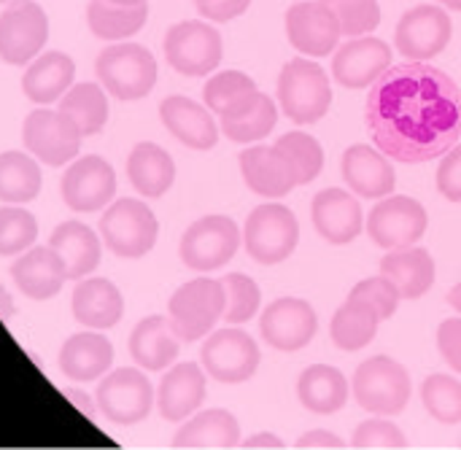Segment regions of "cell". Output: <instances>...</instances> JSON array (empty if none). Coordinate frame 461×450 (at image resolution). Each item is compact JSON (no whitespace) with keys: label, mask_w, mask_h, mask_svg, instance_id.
I'll list each match as a JSON object with an SVG mask.
<instances>
[{"label":"cell","mask_w":461,"mask_h":450,"mask_svg":"<svg viewBox=\"0 0 461 450\" xmlns=\"http://www.w3.org/2000/svg\"><path fill=\"white\" fill-rule=\"evenodd\" d=\"M351 448L359 450H394V448H408V440L402 435V429L397 424L389 421V416H375L365 424H359V429L354 432Z\"/></svg>","instance_id":"47"},{"label":"cell","mask_w":461,"mask_h":450,"mask_svg":"<svg viewBox=\"0 0 461 450\" xmlns=\"http://www.w3.org/2000/svg\"><path fill=\"white\" fill-rule=\"evenodd\" d=\"M438 348L451 370L461 373V319H446L438 329Z\"/></svg>","instance_id":"49"},{"label":"cell","mask_w":461,"mask_h":450,"mask_svg":"<svg viewBox=\"0 0 461 450\" xmlns=\"http://www.w3.org/2000/svg\"><path fill=\"white\" fill-rule=\"evenodd\" d=\"M289 43L305 57H327L340 46V22L321 0H300L286 11Z\"/></svg>","instance_id":"18"},{"label":"cell","mask_w":461,"mask_h":450,"mask_svg":"<svg viewBox=\"0 0 461 450\" xmlns=\"http://www.w3.org/2000/svg\"><path fill=\"white\" fill-rule=\"evenodd\" d=\"M421 400L427 413L440 424H459L461 421V381L454 375H429L421 386Z\"/></svg>","instance_id":"40"},{"label":"cell","mask_w":461,"mask_h":450,"mask_svg":"<svg viewBox=\"0 0 461 450\" xmlns=\"http://www.w3.org/2000/svg\"><path fill=\"white\" fill-rule=\"evenodd\" d=\"M335 19L340 22V32L348 38H359L373 32L381 24L378 0H321Z\"/></svg>","instance_id":"45"},{"label":"cell","mask_w":461,"mask_h":450,"mask_svg":"<svg viewBox=\"0 0 461 450\" xmlns=\"http://www.w3.org/2000/svg\"><path fill=\"white\" fill-rule=\"evenodd\" d=\"M319 319L316 310L297 297H281L270 302L259 319V335L262 340L276 351H300L305 348L316 335Z\"/></svg>","instance_id":"17"},{"label":"cell","mask_w":461,"mask_h":450,"mask_svg":"<svg viewBox=\"0 0 461 450\" xmlns=\"http://www.w3.org/2000/svg\"><path fill=\"white\" fill-rule=\"evenodd\" d=\"M348 300H357V302L370 305L381 316V321H386V319H392L397 313L402 297H400V292L394 289V284L389 278L375 275V278H365L362 284H357L351 289Z\"/></svg>","instance_id":"46"},{"label":"cell","mask_w":461,"mask_h":450,"mask_svg":"<svg viewBox=\"0 0 461 450\" xmlns=\"http://www.w3.org/2000/svg\"><path fill=\"white\" fill-rule=\"evenodd\" d=\"M62 202L70 211L92 213L105 208L116 197V173L103 157H78L59 181Z\"/></svg>","instance_id":"16"},{"label":"cell","mask_w":461,"mask_h":450,"mask_svg":"<svg viewBox=\"0 0 461 450\" xmlns=\"http://www.w3.org/2000/svg\"><path fill=\"white\" fill-rule=\"evenodd\" d=\"M297 448L300 450H340L346 448V443L338 437V435H332V432H327V429H316V432H308V435H303L300 440H297Z\"/></svg>","instance_id":"51"},{"label":"cell","mask_w":461,"mask_h":450,"mask_svg":"<svg viewBox=\"0 0 461 450\" xmlns=\"http://www.w3.org/2000/svg\"><path fill=\"white\" fill-rule=\"evenodd\" d=\"M49 246L65 265L68 281H81L100 265V238L81 221H62L54 227Z\"/></svg>","instance_id":"31"},{"label":"cell","mask_w":461,"mask_h":450,"mask_svg":"<svg viewBox=\"0 0 461 450\" xmlns=\"http://www.w3.org/2000/svg\"><path fill=\"white\" fill-rule=\"evenodd\" d=\"M254 89H257V84L251 76H246L240 70H221L208 78V84L203 89V100H205L208 111H216L221 116L227 108H232L240 97H246Z\"/></svg>","instance_id":"44"},{"label":"cell","mask_w":461,"mask_h":450,"mask_svg":"<svg viewBox=\"0 0 461 450\" xmlns=\"http://www.w3.org/2000/svg\"><path fill=\"white\" fill-rule=\"evenodd\" d=\"M221 286H224V294H227V305H224V316L221 319L227 324H232V327L251 321L257 316L259 305H262L259 286L249 275H243V273L224 275Z\"/></svg>","instance_id":"43"},{"label":"cell","mask_w":461,"mask_h":450,"mask_svg":"<svg viewBox=\"0 0 461 450\" xmlns=\"http://www.w3.org/2000/svg\"><path fill=\"white\" fill-rule=\"evenodd\" d=\"M427 232V211L419 200L405 194H389L367 216V235L381 248H405L421 240Z\"/></svg>","instance_id":"14"},{"label":"cell","mask_w":461,"mask_h":450,"mask_svg":"<svg viewBox=\"0 0 461 450\" xmlns=\"http://www.w3.org/2000/svg\"><path fill=\"white\" fill-rule=\"evenodd\" d=\"M203 370L219 383H246L259 370V348L254 338L238 327L216 329L200 348Z\"/></svg>","instance_id":"11"},{"label":"cell","mask_w":461,"mask_h":450,"mask_svg":"<svg viewBox=\"0 0 461 450\" xmlns=\"http://www.w3.org/2000/svg\"><path fill=\"white\" fill-rule=\"evenodd\" d=\"M343 178L359 197H389L394 192V167L381 148L357 143L343 154Z\"/></svg>","instance_id":"24"},{"label":"cell","mask_w":461,"mask_h":450,"mask_svg":"<svg viewBox=\"0 0 461 450\" xmlns=\"http://www.w3.org/2000/svg\"><path fill=\"white\" fill-rule=\"evenodd\" d=\"M111 364H113V346L97 329L70 335L59 348L62 375L70 381H78V383L105 375V370H111Z\"/></svg>","instance_id":"27"},{"label":"cell","mask_w":461,"mask_h":450,"mask_svg":"<svg viewBox=\"0 0 461 450\" xmlns=\"http://www.w3.org/2000/svg\"><path fill=\"white\" fill-rule=\"evenodd\" d=\"M367 127L386 157L429 162L456 146L461 135V89L427 62L389 68L370 89Z\"/></svg>","instance_id":"1"},{"label":"cell","mask_w":461,"mask_h":450,"mask_svg":"<svg viewBox=\"0 0 461 450\" xmlns=\"http://www.w3.org/2000/svg\"><path fill=\"white\" fill-rule=\"evenodd\" d=\"M227 294L221 281L213 278H194L189 284H181L170 302H167V321L178 340L194 343L205 338L219 319L224 316Z\"/></svg>","instance_id":"4"},{"label":"cell","mask_w":461,"mask_h":450,"mask_svg":"<svg viewBox=\"0 0 461 450\" xmlns=\"http://www.w3.org/2000/svg\"><path fill=\"white\" fill-rule=\"evenodd\" d=\"M238 162L246 186L259 197H286L294 186H300L292 159L278 146H251Z\"/></svg>","instance_id":"20"},{"label":"cell","mask_w":461,"mask_h":450,"mask_svg":"<svg viewBox=\"0 0 461 450\" xmlns=\"http://www.w3.org/2000/svg\"><path fill=\"white\" fill-rule=\"evenodd\" d=\"M446 8H454V11H461V0H440Z\"/></svg>","instance_id":"56"},{"label":"cell","mask_w":461,"mask_h":450,"mask_svg":"<svg viewBox=\"0 0 461 450\" xmlns=\"http://www.w3.org/2000/svg\"><path fill=\"white\" fill-rule=\"evenodd\" d=\"M111 3H119V5H135V3H146V0H111Z\"/></svg>","instance_id":"57"},{"label":"cell","mask_w":461,"mask_h":450,"mask_svg":"<svg viewBox=\"0 0 461 450\" xmlns=\"http://www.w3.org/2000/svg\"><path fill=\"white\" fill-rule=\"evenodd\" d=\"M354 400L373 416H397L411 400V375L392 356H373L354 373Z\"/></svg>","instance_id":"6"},{"label":"cell","mask_w":461,"mask_h":450,"mask_svg":"<svg viewBox=\"0 0 461 450\" xmlns=\"http://www.w3.org/2000/svg\"><path fill=\"white\" fill-rule=\"evenodd\" d=\"M14 313H16L14 297L0 286V319H3V321H11V319H14Z\"/></svg>","instance_id":"54"},{"label":"cell","mask_w":461,"mask_h":450,"mask_svg":"<svg viewBox=\"0 0 461 450\" xmlns=\"http://www.w3.org/2000/svg\"><path fill=\"white\" fill-rule=\"evenodd\" d=\"M448 302H451V308H454L456 313H461V284H456V286L448 292Z\"/></svg>","instance_id":"55"},{"label":"cell","mask_w":461,"mask_h":450,"mask_svg":"<svg viewBox=\"0 0 461 450\" xmlns=\"http://www.w3.org/2000/svg\"><path fill=\"white\" fill-rule=\"evenodd\" d=\"M438 192L448 202H461V146L446 151L438 167Z\"/></svg>","instance_id":"48"},{"label":"cell","mask_w":461,"mask_h":450,"mask_svg":"<svg viewBox=\"0 0 461 450\" xmlns=\"http://www.w3.org/2000/svg\"><path fill=\"white\" fill-rule=\"evenodd\" d=\"M197 11L211 22H230L249 11L251 0H194Z\"/></svg>","instance_id":"50"},{"label":"cell","mask_w":461,"mask_h":450,"mask_svg":"<svg viewBox=\"0 0 461 450\" xmlns=\"http://www.w3.org/2000/svg\"><path fill=\"white\" fill-rule=\"evenodd\" d=\"M276 122H278L276 103L265 92L254 89L221 113V132L235 143H254L270 135Z\"/></svg>","instance_id":"29"},{"label":"cell","mask_w":461,"mask_h":450,"mask_svg":"<svg viewBox=\"0 0 461 450\" xmlns=\"http://www.w3.org/2000/svg\"><path fill=\"white\" fill-rule=\"evenodd\" d=\"M97 408L100 413L119 427H130L143 421L151 413L154 405V386L149 383V378L140 370L132 367H122L108 373L97 392H95Z\"/></svg>","instance_id":"13"},{"label":"cell","mask_w":461,"mask_h":450,"mask_svg":"<svg viewBox=\"0 0 461 450\" xmlns=\"http://www.w3.org/2000/svg\"><path fill=\"white\" fill-rule=\"evenodd\" d=\"M392 68V49L381 38L359 35L335 49L332 76L340 86L365 89L373 86Z\"/></svg>","instance_id":"19"},{"label":"cell","mask_w":461,"mask_h":450,"mask_svg":"<svg viewBox=\"0 0 461 450\" xmlns=\"http://www.w3.org/2000/svg\"><path fill=\"white\" fill-rule=\"evenodd\" d=\"M278 100L294 124H313L332 105V84L321 65L311 57H294L278 76Z\"/></svg>","instance_id":"2"},{"label":"cell","mask_w":461,"mask_h":450,"mask_svg":"<svg viewBox=\"0 0 461 450\" xmlns=\"http://www.w3.org/2000/svg\"><path fill=\"white\" fill-rule=\"evenodd\" d=\"M157 235H159L157 216L140 200L122 197L100 219V238H103L105 248L122 259L146 256L154 248Z\"/></svg>","instance_id":"5"},{"label":"cell","mask_w":461,"mask_h":450,"mask_svg":"<svg viewBox=\"0 0 461 450\" xmlns=\"http://www.w3.org/2000/svg\"><path fill=\"white\" fill-rule=\"evenodd\" d=\"M451 16L440 5H416L402 14L394 30V43L402 57L413 62H427L446 51V46L451 43Z\"/></svg>","instance_id":"15"},{"label":"cell","mask_w":461,"mask_h":450,"mask_svg":"<svg viewBox=\"0 0 461 450\" xmlns=\"http://www.w3.org/2000/svg\"><path fill=\"white\" fill-rule=\"evenodd\" d=\"M59 111L76 124V130L86 135H97L105 122H108V100L105 89L95 81H81L73 84L62 97H59Z\"/></svg>","instance_id":"38"},{"label":"cell","mask_w":461,"mask_h":450,"mask_svg":"<svg viewBox=\"0 0 461 450\" xmlns=\"http://www.w3.org/2000/svg\"><path fill=\"white\" fill-rule=\"evenodd\" d=\"M81 138L84 135L76 130V124L59 108L57 111H49V108L30 111L22 124L24 148L35 159H41L43 165H51V167L73 162L78 157Z\"/></svg>","instance_id":"12"},{"label":"cell","mask_w":461,"mask_h":450,"mask_svg":"<svg viewBox=\"0 0 461 450\" xmlns=\"http://www.w3.org/2000/svg\"><path fill=\"white\" fill-rule=\"evenodd\" d=\"M240 240H243V235L232 219L205 216V219H197L194 224H189V230L181 238L178 254L189 270L211 273V270L224 267L235 256Z\"/></svg>","instance_id":"9"},{"label":"cell","mask_w":461,"mask_h":450,"mask_svg":"<svg viewBox=\"0 0 461 450\" xmlns=\"http://www.w3.org/2000/svg\"><path fill=\"white\" fill-rule=\"evenodd\" d=\"M0 3H3V5H8V3H14V0H0Z\"/></svg>","instance_id":"58"},{"label":"cell","mask_w":461,"mask_h":450,"mask_svg":"<svg viewBox=\"0 0 461 450\" xmlns=\"http://www.w3.org/2000/svg\"><path fill=\"white\" fill-rule=\"evenodd\" d=\"M130 356L140 370L159 373L178 359V338L165 316H149L130 335Z\"/></svg>","instance_id":"32"},{"label":"cell","mask_w":461,"mask_h":450,"mask_svg":"<svg viewBox=\"0 0 461 450\" xmlns=\"http://www.w3.org/2000/svg\"><path fill=\"white\" fill-rule=\"evenodd\" d=\"M300 240L297 216L281 202H265L251 211L243 227V243L254 262L278 265L292 256Z\"/></svg>","instance_id":"7"},{"label":"cell","mask_w":461,"mask_h":450,"mask_svg":"<svg viewBox=\"0 0 461 450\" xmlns=\"http://www.w3.org/2000/svg\"><path fill=\"white\" fill-rule=\"evenodd\" d=\"M127 178L140 197H162L176 181V162L162 146L146 140L130 151Z\"/></svg>","instance_id":"33"},{"label":"cell","mask_w":461,"mask_h":450,"mask_svg":"<svg viewBox=\"0 0 461 450\" xmlns=\"http://www.w3.org/2000/svg\"><path fill=\"white\" fill-rule=\"evenodd\" d=\"M243 448L249 450H284L286 448V443L281 440V437H276L273 432H262V435H254V437H249L246 443H243Z\"/></svg>","instance_id":"53"},{"label":"cell","mask_w":461,"mask_h":450,"mask_svg":"<svg viewBox=\"0 0 461 450\" xmlns=\"http://www.w3.org/2000/svg\"><path fill=\"white\" fill-rule=\"evenodd\" d=\"M38 238V221L22 205L0 208V256H16L32 248Z\"/></svg>","instance_id":"42"},{"label":"cell","mask_w":461,"mask_h":450,"mask_svg":"<svg viewBox=\"0 0 461 450\" xmlns=\"http://www.w3.org/2000/svg\"><path fill=\"white\" fill-rule=\"evenodd\" d=\"M73 76H76V62L68 54L43 51L27 65L22 76V92L35 105H49L73 86Z\"/></svg>","instance_id":"28"},{"label":"cell","mask_w":461,"mask_h":450,"mask_svg":"<svg viewBox=\"0 0 461 450\" xmlns=\"http://www.w3.org/2000/svg\"><path fill=\"white\" fill-rule=\"evenodd\" d=\"M100 86L119 100H140L157 84V59L140 43L105 46L95 59Z\"/></svg>","instance_id":"3"},{"label":"cell","mask_w":461,"mask_h":450,"mask_svg":"<svg viewBox=\"0 0 461 450\" xmlns=\"http://www.w3.org/2000/svg\"><path fill=\"white\" fill-rule=\"evenodd\" d=\"M49 38V16L35 0H14L0 11V59L30 65Z\"/></svg>","instance_id":"10"},{"label":"cell","mask_w":461,"mask_h":450,"mask_svg":"<svg viewBox=\"0 0 461 450\" xmlns=\"http://www.w3.org/2000/svg\"><path fill=\"white\" fill-rule=\"evenodd\" d=\"M43 184L41 167L32 154L3 151L0 154V200L8 205H24L38 197Z\"/></svg>","instance_id":"39"},{"label":"cell","mask_w":461,"mask_h":450,"mask_svg":"<svg viewBox=\"0 0 461 450\" xmlns=\"http://www.w3.org/2000/svg\"><path fill=\"white\" fill-rule=\"evenodd\" d=\"M146 16H149L146 3L119 5L111 0H89V5H86V24L92 30V35H97L103 40L132 38L146 24Z\"/></svg>","instance_id":"36"},{"label":"cell","mask_w":461,"mask_h":450,"mask_svg":"<svg viewBox=\"0 0 461 450\" xmlns=\"http://www.w3.org/2000/svg\"><path fill=\"white\" fill-rule=\"evenodd\" d=\"M381 275L394 284L402 300L424 297L435 284V262L427 248H392L381 262Z\"/></svg>","instance_id":"30"},{"label":"cell","mask_w":461,"mask_h":450,"mask_svg":"<svg viewBox=\"0 0 461 450\" xmlns=\"http://www.w3.org/2000/svg\"><path fill=\"white\" fill-rule=\"evenodd\" d=\"M276 146L292 159L297 170V184H311L324 170V148L321 143L308 132H286L276 140Z\"/></svg>","instance_id":"41"},{"label":"cell","mask_w":461,"mask_h":450,"mask_svg":"<svg viewBox=\"0 0 461 450\" xmlns=\"http://www.w3.org/2000/svg\"><path fill=\"white\" fill-rule=\"evenodd\" d=\"M11 281L30 300H51L68 281V273L51 246H32L11 265Z\"/></svg>","instance_id":"22"},{"label":"cell","mask_w":461,"mask_h":450,"mask_svg":"<svg viewBox=\"0 0 461 450\" xmlns=\"http://www.w3.org/2000/svg\"><path fill=\"white\" fill-rule=\"evenodd\" d=\"M297 397L305 410L316 416H332L348 402V381L338 367L313 364L297 381Z\"/></svg>","instance_id":"34"},{"label":"cell","mask_w":461,"mask_h":450,"mask_svg":"<svg viewBox=\"0 0 461 450\" xmlns=\"http://www.w3.org/2000/svg\"><path fill=\"white\" fill-rule=\"evenodd\" d=\"M65 397H68V400H70V402H73V405H76V408H78V410H81L92 424H97V413H100V408H95V405H92V400H89L86 394H81L78 389H65Z\"/></svg>","instance_id":"52"},{"label":"cell","mask_w":461,"mask_h":450,"mask_svg":"<svg viewBox=\"0 0 461 450\" xmlns=\"http://www.w3.org/2000/svg\"><path fill=\"white\" fill-rule=\"evenodd\" d=\"M240 424L227 410H203L176 432L173 448H238Z\"/></svg>","instance_id":"35"},{"label":"cell","mask_w":461,"mask_h":450,"mask_svg":"<svg viewBox=\"0 0 461 450\" xmlns=\"http://www.w3.org/2000/svg\"><path fill=\"white\" fill-rule=\"evenodd\" d=\"M73 316L81 327L89 329H111L122 321L124 297L108 278H81L70 297Z\"/></svg>","instance_id":"26"},{"label":"cell","mask_w":461,"mask_h":450,"mask_svg":"<svg viewBox=\"0 0 461 450\" xmlns=\"http://www.w3.org/2000/svg\"><path fill=\"white\" fill-rule=\"evenodd\" d=\"M203 400H205V373L194 362L170 364L157 392L159 416L165 421H184L200 410Z\"/></svg>","instance_id":"25"},{"label":"cell","mask_w":461,"mask_h":450,"mask_svg":"<svg viewBox=\"0 0 461 450\" xmlns=\"http://www.w3.org/2000/svg\"><path fill=\"white\" fill-rule=\"evenodd\" d=\"M311 216H313L316 232L335 246H346L357 240L362 232V205L346 189L332 186V189L319 192L313 197Z\"/></svg>","instance_id":"21"},{"label":"cell","mask_w":461,"mask_h":450,"mask_svg":"<svg viewBox=\"0 0 461 450\" xmlns=\"http://www.w3.org/2000/svg\"><path fill=\"white\" fill-rule=\"evenodd\" d=\"M378 324H381V316L370 305L346 300V305H340L332 316L330 338L340 351H362L375 340Z\"/></svg>","instance_id":"37"},{"label":"cell","mask_w":461,"mask_h":450,"mask_svg":"<svg viewBox=\"0 0 461 450\" xmlns=\"http://www.w3.org/2000/svg\"><path fill=\"white\" fill-rule=\"evenodd\" d=\"M159 116L167 132H173L189 148L208 151L219 143V127L211 111L194 103L192 97H184V94L165 97L159 105Z\"/></svg>","instance_id":"23"},{"label":"cell","mask_w":461,"mask_h":450,"mask_svg":"<svg viewBox=\"0 0 461 450\" xmlns=\"http://www.w3.org/2000/svg\"><path fill=\"white\" fill-rule=\"evenodd\" d=\"M224 54L221 32L213 24L186 19L165 32V57L170 68L184 76H208L219 68Z\"/></svg>","instance_id":"8"}]
</instances>
